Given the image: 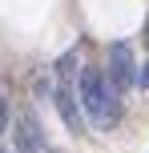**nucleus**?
Instances as JSON below:
<instances>
[{"instance_id":"2","label":"nucleus","mask_w":149,"mask_h":153,"mask_svg":"<svg viewBox=\"0 0 149 153\" xmlns=\"http://www.w3.org/2000/svg\"><path fill=\"white\" fill-rule=\"evenodd\" d=\"M105 81L113 85V93H117V97H125V93H129V89L137 85V65H133V48H129L125 40L109 45V69H105Z\"/></svg>"},{"instance_id":"4","label":"nucleus","mask_w":149,"mask_h":153,"mask_svg":"<svg viewBox=\"0 0 149 153\" xmlns=\"http://www.w3.org/2000/svg\"><path fill=\"white\" fill-rule=\"evenodd\" d=\"M16 149H20V153H53L44 145V133L36 129L32 117H20V125H16Z\"/></svg>"},{"instance_id":"5","label":"nucleus","mask_w":149,"mask_h":153,"mask_svg":"<svg viewBox=\"0 0 149 153\" xmlns=\"http://www.w3.org/2000/svg\"><path fill=\"white\" fill-rule=\"evenodd\" d=\"M137 85H141V89H149V65H145V73H137Z\"/></svg>"},{"instance_id":"1","label":"nucleus","mask_w":149,"mask_h":153,"mask_svg":"<svg viewBox=\"0 0 149 153\" xmlns=\"http://www.w3.org/2000/svg\"><path fill=\"white\" fill-rule=\"evenodd\" d=\"M77 101H81V113H85L97 129H109V125H117V117H121V97L113 93V85L105 81L101 69H85L81 73Z\"/></svg>"},{"instance_id":"6","label":"nucleus","mask_w":149,"mask_h":153,"mask_svg":"<svg viewBox=\"0 0 149 153\" xmlns=\"http://www.w3.org/2000/svg\"><path fill=\"white\" fill-rule=\"evenodd\" d=\"M0 125H4V97H0Z\"/></svg>"},{"instance_id":"3","label":"nucleus","mask_w":149,"mask_h":153,"mask_svg":"<svg viewBox=\"0 0 149 153\" xmlns=\"http://www.w3.org/2000/svg\"><path fill=\"white\" fill-rule=\"evenodd\" d=\"M56 109H61L69 133H85V113H81V101H77V93H73L69 85H61V89H56Z\"/></svg>"},{"instance_id":"7","label":"nucleus","mask_w":149,"mask_h":153,"mask_svg":"<svg viewBox=\"0 0 149 153\" xmlns=\"http://www.w3.org/2000/svg\"><path fill=\"white\" fill-rule=\"evenodd\" d=\"M0 153H4V149H0Z\"/></svg>"}]
</instances>
